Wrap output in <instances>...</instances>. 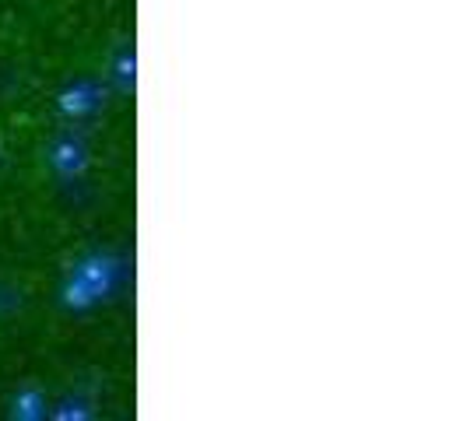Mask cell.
<instances>
[{"mask_svg": "<svg viewBox=\"0 0 467 421\" xmlns=\"http://www.w3.org/2000/svg\"><path fill=\"white\" fill-rule=\"evenodd\" d=\"M99 411H95L92 400L85 397H64L60 404H49V415L47 418L53 421H92Z\"/></svg>", "mask_w": 467, "mask_h": 421, "instance_id": "cell-5", "label": "cell"}, {"mask_svg": "<svg viewBox=\"0 0 467 421\" xmlns=\"http://www.w3.org/2000/svg\"><path fill=\"white\" fill-rule=\"evenodd\" d=\"M15 421H47L49 415V397L39 390V386H32V383H25L15 390V397H11V411H7Z\"/></svg>", "mask_w": 467, "mask_h": 421, "instance_id": "cell-4", "label": "cell"}, {"mask_svg": "<svg viewBox=\"0 0 467 421\" xmlns=\"http://www.w3.org/2000/svg\"><path fill=\"white\" fill-rule=\"evenodd\" d=\"M109 70H113V81H117L119 92H134V88H138V53L130 46L119 49Z\"/></svg>", "mask_w": 467, "mask_h": 421, "instance_id": "cell-6", "label": "cell"}, {"mask_svg": "<svg viewBox=\"0 0 467 421\" xmlns=\"http://www.w3.org/2000/svg\"><path fill=\"white\" fill-rule=\"evenodd\" d=\"M102 106H106V98H102V85L95 77H74L57 92V113L74 123L95 117Z\"/></svg>", "mask_w": 467, "mask_h": 421, "instance_id": "cell-3", "label": "cell"}, {"mask_svg": "<svg viewBox=\"0 0 467 421\" xmlns=\"http://www.w3.org/2000/svg\"><path fill=\"white\" fill-rule=\"evenodd\" d=\"M123 281V260L113 253H88L70 267L67 281L60 288V305L67 313H92L95 305L113 299Z\"/></svg>", "mask_w": 467, "mask_h": 421, "instance_id": "cell-1", "label": "cell"}, {"mask_svg": "<svg viewBox=\"0 0 467 421\" xmlns=\"http://www.w3.org/2000/svg\"><path fill=\"white\" fill-rule=\"evenodd\" d=\"M47 162L60 183H81L92 169V151L78 134H60L47 148Z\"/></svg>", "mask_w": 467, "mask_h": 421, "instance_id": "cell-2", "label": "cell"}]
</instances>
